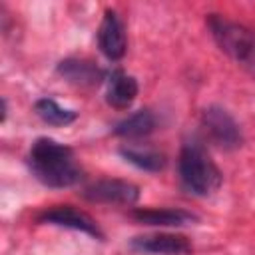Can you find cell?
Here are the masks:
<instances>
[{"label":"cell","instance_id":"1","mask_svg":"<svg viewBox=\"0 0 255 255\" xmlns=\"http://www.w3.org/2000/svg\"><path fill=\"white\" fill-rule=\"evenodd\" d=\"M28 167L42 185L52 189L72 187L82 179L74 151L52 137H38L30 145Z\"/></svg>","mask_w":255,"mask_h":255},{"label":"cell","instance_id":"2","mask_svg":"<svg viewBox=\"0 0 255 255\" xmlns=\"http://www.w3.org/2000/svg\"><path fill=\"white\" fill-rule=\"evenodd\" d=\"M177 173L181 187L195 197H207L221 187L223 175L213 163L203 143L195 137L185 139L177 157Z\"/></svg>","mask_w":255,"mask_h":255},{"label":"cell","instance_id":"3","mask_svg":"<svg viewBox=\"0 0 255 255\" xmlns=\"http://www.w3.org/2000/svg\"><path fill=\"white\" fill-rule=\"evenodd\" d=\"M205 22L219 50L255 76V32L219 14H209Z\"/></svg>","mask_w":255,"mask_h":255},{"label":"cell","instance_id":"4","mask_svg":"<svg viewBox=\"0 0 255 255\" xmlns=\"http://www.w3.org/2000/svg\"><path fill=\"white\" fill-rule=\"evenodd\" d=\"M201 126L209 139L221 149H237L243 143V135L235 118L221 106H207L201 112Z\"/></svg>","mask_w":255,"mask_h":255},{"label":"cell","instance_id":"5","mask_svg":"<svg viewBox=\"0 0 255 255\" xmlns=\"http://www.w3.org/2000/svg\"><path fill=\"white\" fill-rule=\"evenodd\" d=\"M86 201L108 205H133L139 199V187L126 179H98L80 193Z\"/></svg>","mask_w":255,"mask_h":255},{"label":"cell","instance_id":"6","mask_svg":"<svg viewBox=\"0 0 255 255\" xmlns=\"http://www.w3.org/2000/svg\"><path fill=\"white\" fill-rule=\"evenodd\" d=\"M38 223H48V225H56V227H66V229H74L80 233H86L90 237L96 239H104V233L100 229V225L96 223V219H92L86 211L76 209L72 205H54L46 211H42L36 217Z\"/></svg>","mask_w":255,"mask_h":255},{"label":"cell","instance_id":"7","mask_svg":"<svg viewBox=\"0 0 255 255\" xmlns=\"http://www.w3.org/2000/svg\"><path fill=\"white\" fill-rule=\"evenodd\" d=\"M129 247L143 255H191L193 245L187 237L177 233H153L133 237Z\"/></svg>","mask_w":255,"mask_h":255},{"label":"cell","instance_id":"8","mask_svg":"<svg viewBox=\"0 0 255 255\" xmlns=\"http://www.w3.org/2000/svg\"><path fill=\"white\" fill-rule=\"evenodd\" d=\"M98 46H100V52L110 62H118L126 56L128 40H126L124 24H122L116 10L104 12V18H102L100 28H98Z\"/></svg>","mask_w":255,"mask_h":255},{"label":"cell","instance_id":"9","mask_svg":"<svg viewBox=\"0 0 255 255\" xmlns=\"http://www.w3.org/2000/svg\"><path fill=\"white\" fill-rule=\"evenodd\" d=\"M129 217L149 227H183L199 221L195 213L173 207H137L129 211Z\"/></svg>","mask_w":255,"mask_h":255},{"label":"cell","instance_id":"10","mask_svg":"<svg viewBox=\"0 0 255 255\" xmlns=\"http://www.w3.org/2000/svg\"><path fill=\"white\" fill-rule=\"evenodd\" d=\"M56 74L60 78H64L66 82H70L74 86H82V88L98 86L104 82V76H106L104 70H100L94 62L80 60V58H66V60L58 62Z\"/></svg>","mask_w":255,"mask_h":255},{"label":"cell","instance_id":"11","mask_svg":"<svg viewBox=\"0 0 255 255\" xmlns=\"http://www.w3.org/2000/svg\"><path fill=\"white\" fill-rule=\"evenodd\" d=\"M139 86L137 80L122 70H116L108 78V90H106V102L114 110H128L135 98H137Z\"/></svg>","mask_w":255,"mask_h":255},{"label":"cell","instance_id":"12","mask_svg":"<svg viewBox=\"0 0 255 255\" xmlns=\"http://www.w3.org/2000/svg\"><path fill=\"white\" fill-rule=\"evenodd\" d=\"M155 128H157L155 114L151 110H137L128 118H124L122 122H118L114 128V133L122 139L133 141V139L147 137L151 131H155Z\"/></svg>","mask_w":255,"mask_h":255},{"label":"cell","instance_id":"13","mask_svg":"<svg viewBox=\"0 0 255 255\" xmlns=\"http://www.w3.org/2000/svg\"><path fill=\"white\" fill-rule=\"evenodd\" d=\"M120 155H122L128 163L135 165L137 169L151 171V173L161 171V169L165 167V163H167L165 155H163L161 151H157V149H151V147L124 145V147H120Z\"/></svg>","mask_w":255,"mask_h":255},{"label":"cell","instance_id":"14","mask_svg":"<svg viewBox=\"0 0 255 255\" xmlns=\"http://www.w3.org/2000/svg\"><path fill=\"white\" fill-rule=\"evenodd\" d=\"M34 112L36 116L48 124V126H68L72 124L78 116L74 110H68V108H62L56 100L52 98H40L36 104H34Z\"/></svg>","mask_w":255,"mask_h":255}]
</instances>
